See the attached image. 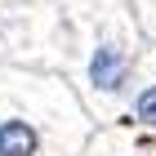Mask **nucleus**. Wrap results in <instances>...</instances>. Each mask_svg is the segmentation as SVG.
I'll use <instances>...</instances> for the list:
<instances>
[{
  "instance_id": "obj_1",
  "label": "nucleus",
  "mask_w": 156,
  "mask_h": 156,
  "mask_svg": "<svg viewBox=\"0 0 156 156\" xmlns=\"http://www.w3.org/2000/svg\"><path fill=\"white\" fill-rule=\"evenodd\" d=\"M138 58H143V49H134V23L98 13L94 31L85 40V67H80L85 89L98 107H116L129 98L134 76H138Z\"/></svg>"
},
{
  "instance_id": "obj_2",
  "label": "nucleus",
  "mask_w": 156,
  "mask_h": 156,
  "mask_svg": "<svg viewBox=\"0 0 156 156\" xmlns=\"http://www.w3.org/2000/svg\"><path fill=\"white\" fill-rule=\"evenodd\" d=\"M67 89L54 80L0 85V156H49L45 107L67 103Z\"/></svg>"
},
{
  "instance_id": "obj_4",
  "label": "nucleus",
  "mask_w": 156,
  "mask_h": 156,
  "mask_svg": "<svg viewBox=\"0 0 156 156\" xmlns=\"http://www.w3.org/2000/svg\"><path fill=\"white\" fill-rule=\"evenodd\" d=\"M134 13H138V27L156 40V0H134Z\"/></svg>"
},
{
  "instance_id": "obj_3",
  "label": "nucleus",
  "mask_w": 156,
  "mask_h": 156,
  "mask_svg": "<svg viewBox=\"0 0 156 156\" xmlns=\"http://www.w3.org/2000/svg\"><path fill=\"white\" fill-rule=\"evenodd\" d=\"M125 120L156 134V49H147L138 58V76H134V89L125 98Z\"/></svg>"
}]
</instances>
